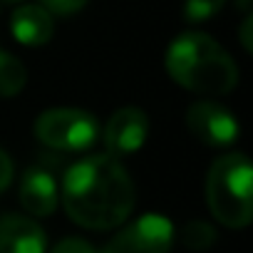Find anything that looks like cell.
Masks as SVG:
<instances>
[{
	"mask_svg": "<svg viewBox=\"0 0 253 253\" xmlns=\"http://www.w3.org/2000/svg\"><path fill=\"white\" fill-rule=\"evenodd\" d=\"M62 204L77 226L109 231L129 218L137 204V189L117 157L92 154L67 169L62 179Z\"/></svg>",
	"mask_w": 253,
	"mask_h": 253,
	"instance_id": "cell-1",
	"label": "cell"
},
{
	"mask_svg": "<svg viewBox=\"0 0 253 253\" xmlns=\"http://www.w3.org/2000/svg\"><path fill=\"white\" fill-rule=\"evenodd\" d=\"M169 77L189 92L223 97L238 84V67L231 55L204 33H184L167 50Z\"/></svg>",
	"mask_w": 253,
	"mask_h": 253,
	"instance_id": "cell-2",
	"label": "cell"
},
{
	"mask_svg": "<svg viewBox=\"0 0 253 253\" xmlns=\"http://www.w3.org/2000/svg\"><path fill=\"white\" fill-rule=\"evenodd\" d=\"M206 204L213 218L228 228H243L253 216V171L241 152L218 157L206 176Z\"/></svg>",
	"mask_w": 253,
	"mask_h": 253,
	"instance_id": "cell-3",
	"label": "cell"
},
{
	"mask_svg": "<svg viewBox=\"0 0 253 253\" xmlns=\"http://www.w3.org/2000/svg\"><path fill=\"white\" fill-rule=\"evenodd\" d=\"M35 137L57 152H82L99 139V122L84 109H47L35 119Z\"/></svg>",
	"mask_w": 253,
	"mask_h": 253,
	"instance_id": "cell-4",
	"label": "cell"
},
{
	"mask_svg": "<svg viewBox=\"0 0 253 253\" xmlns=\"http://www.w3.org/2000/svg\"><path fill=\"white\" fill-rule=\"evenodd\" d=\"M174 223L162 213H144L126 223L99 253H169L174 246Z\"/></svg>",
	"mask_w": 253,
	"mask_h": 253,
	"instance_id": "cell-5",
	"label": "cell"
},
{
	"mask_svg": "<svg viewBox=\"0 0 253 253\" xmlns=\"http://www.w3.org/2000/svg\"><path fill=\"white\" fill-rule=\"evenodd\" d=\"M186 126L201 144H209V147H228L238 137L236 114L206 99L194 102L186 109Z\"/></svg>",
	"mask_w": 253,
	"mask_h": 253,
	"instance_id": "cell-6",
	"label": "cell"
},
{
	"mask_svg": "<svg viewBox=\"0 0 253 253\" xmlns=\"http://www.w3.org/2000/svg\"><path fill=\"white\" fill-rule=\"evenodd\" d=\"M149 137V117L139 107L117 109L104 126V147L112 157H126L144 147Z\"/></svg>",
	"mask_w": 253,
	"mask_h": 253,
	"instance_id": "cell-7",
	"label": "cell"
},
{
	"mask_svg": "<svg viewBox=\"0 0 253 253\" xmlns=\"http://www.w3.org/2000/svg\"><path fill=\"white\" fill-rule=\"evenodd\" d=\"M47 236L28 216L8 213L0 218V253H45Z\"/></svg>",
	"mask_w": 253,
	"mask_h": 253,
	"instance_id": "cell-8",
	"label": "cell"
},
{
	"mask_svg": "<svg viewBox=\"0 0 253 253\" xmlns=\"http://www.w3.org/2000/svg\"><path fill=\"white\" fill-rule=\"evenodd\" d=\"M60 201V189L55 176L42 169V167H33L25 171L23 181H20V204L30 216H50L57 209Z\"/></svg>",
	"mask_w": 253,
	"mask_h": 253,
	"instance_id": "cell-9",
	"label": "cell"
},
{
	"mask_svg": "<svg viewBox=\"0 0 253 253\" xmlns=\"http://www.w3.org/2000/svg\"><path fill=\"white\" fill-rule=\"evenodd\" d=\"M10 33L20 45L40 47L50 42L55 33V20L42 5L28 3V5L15 8V13L10 15Z\"/></svg>",
	"mask_w": 253,
	"mask_h": 253,
	"instance_id": "cell-10",
	"label": "cell"
},
{
	"mask_svg": "<svg viewBox=\"0 0 253 253\" xmlns=\"http://www.w3.org/2000/svg\"><path fill=\"white\" fill-rule=\"evenodd\" d=\"M28 82V72L18 57L0 50V97H15L23 92Z\"/></svg>",
	"mask_w": 253,
	"mask_h": 253,
	"instance_id": "cell-11",
	"label": "cell"
},
{
	"mask_svg": "<svg viewBox=\"0 0 253 253\" xmlns=\"http://www.w3.org/2000/svg\"><path fill=\"white\" fill-rule=\"evenodd\" d=\"M216 238L218 236H216L213 226L206 223V221H191V223H186L184 236H181L184 246L191 248V251H206V248H211L216 243Z\"/></svg>",
	"mask_w": 253,
	"mask_h": 253,
	"instance_id": "cell-12",
	"label": "cell"
},
{
	"mask_svg": "<svg viewBox=\"0 0 253 253\" xmlns=\"http://www.w3.org/2000/svg\"><path fill=\"white\" fill-rule=\"evenodd\" d=\"M226 0H186L184 3V18L189 23H206L209 18H213Z\"/></svg>",
	"mask_w": 253,
	"mask_h": 253,
	"instance_id": "cell-13",
	"label": "cell"
},
{
	"mask_svg": "<svg viewBox=\"0 0 253 253\" xmlns=\"http://www.w3.org/2000/svg\"><path fill=\"white\" fill-rule=\"evenodd\" d=\"M87 3H89V0H40V5H42L50 15H62V18L80 13Z\"/></svg>",
	"mask_w": 253,
	"mask_h": 253,
	"instance_id": "cell-14",
	"label": "cell"
},
{
	"mask_svg": "<svg viewBox=\"0 0 253 253\" xmlns=\"http://www.w3.org/2000/svg\"><path fill=\"white\" fill-rule=\"evenodd\" d=\"M50 253H99V251L82 238H62Z\"/></svg>",
	"mask_w": 253,
	"mask_h": 253,
	"instance_id": "cell-15",
	"label": "cell"
},
{
	"mask_svg": "<svg viewBox=\"0 0 253 253\" xmlns=\"http://www.w3.org/2000/svg\"><path fill=\"white\" fill-rule=\"evenodd\" d=\"M13 184V159L8 157V152L0 149V194Z\"/></svg>",
	"mask_w": 253,
	"mask_h": 253,
	"instance_id": "cell-16",
	"label": "cell"
},
{
	"mask_svg": "<svg viewBox=\"0 0 253 253\" xmlns=\"http://www.w3.org/2000/svg\"><path fill=\"white\" fill-rule=\"evenodd\" d=\"M241 42H243L246 52L253 50V45H251V15H246V20H243V25H241Z\"/></svg>",
	"mask_w": 253,
	"mask_h": 253,
	"instance_id": "cell-17",
	"label": "cell"
},
{
	"mask_svg": "<svg viewBox=\"0 0 253 253\" xmlns=\"http://www.w3.org/2000/svg\"><path fill=\"white\" fill-rule=\"evenodd\" d=\"M236 3H238V8H243V10L251 8V0H236Z\"/></svg>",
	"mask_w": 253,
	"mask_h": 253,
	"instance_id": "cell-18",
	"label": "cell"
},
{
	"mask_svg": "<svg viewBox=\"0 0 253 253\" xmlns=\"http://www.w3.org/2000/svg\"><path fill=\"white\" fill-rule=\"evenodd\" d=\"M5 3H18V0H5Z\"/></svg>",
	"mask_w": 253,
	"mask_h": 253,
	"instance_id": "cell-19",
	"label": "cell"
}]
</instances>
